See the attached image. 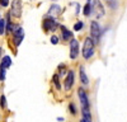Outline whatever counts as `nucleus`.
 Instances as JSON below:
<instances>
[{
	"label": "nucleus",
	"instance_id": "f257e3e1",
	"mask_svg": "<svg viewBox=\"0 0 127 122\" xmlns=\"http://www.w3.org/2000/svg\"><path fill=\"white\" fill-rule=\"evenodd\" d=\"M94 55V42L92 38H85L84 41V47H83V56L84 59H90Z\"/></svg>",
	"mask_w": 127,
	"mask_h": 122
},
{
	"label": "nucleus",
	"instance_id": "f03ea898",
	"mask_svg": "<svg viewBox=\"0 0 127 122\" xmlns=\"http://www.w3.org/2000/svg\"><path fill=\"white\" fill-rule=\"evenodd\" d=\"M10 13H12V15H14L15 18H20V15H22V3H20L19 0H14L13 1Z\"/></svg>",
	"mask_w": 127,
	"mask_h": 122
},
{
	"label": "nucleus",
	"instance_id": "7ed1b4c3",
	"mask_svg": "<svg viewBox=\"0 0 127 122\" xmlns=\"http://www.w3.org/2000/svg\"><path fill=\"white\" fill-rule=\"evenodd\" d=\"M13 36H14V42H15V45L19 46L20 42H22V39L24 38V30H23V28L15 27V30L13 32Z\"/></svg>",
	"mask_w": 127,
	"mask_h": 122
},
{
	"label": "nucleus",
	"instance_id": "20e7f679",
	"mask_svg": "<svg viewBox=\"0 0 127 122\" xmlns=\"http://www.w3.org/2000/svg\"><path fill=\"white\" fill-rule=\"evenodd\" d=\"M90 33H92V36L94 37L93 42H97V41L99 39V36H100L99 24H98L97 22H92V24H90Z\"/></svg>",
	"mask_w": 127,
	"mask_h": 122
},
{
	"label": "nucleus",
	"instance_id": "39448f33",
	"mask_svg": "<svg viewBox=\"0 0 127 122\" xmlns=\"http://www.w3.org/2000/svg\"><path fill=\"white\" fill-rule=\"evenodd\" d=\"M79 54V43L76 39H71L70 42V57L71 59H76Z\"/></svg>",
	"mask_w": 127,
	"mask_h": 122
},
{
	"label": "nucleus",
	"instance_id": "423d86ee",
	"mask_svg": "<svg viewBox=\"0 0 127 122\" xmlns=\"http://www.w3.org/2000/svg\"><path fill=\"white\" fill-rule=\"evenodd\" d=\"M74 80H75V74H74V71H69L67 73V76H66V79H65V89L66 90H70L71 89V87H72V84H74Z\"/></svg>",
	"mask_w": 127,
	"mask_h": 122
},
{
	"label": "nucleus",
	"instance_id": "0eeeda50",
	"mask_svg": "<svg viewBox=\"0 0 127 122\" xmlns=\"http://www.w3.org/2000/svg\"><path fill=\"white\" fill-rule=\"evenodd\" d=\"M57 23H56V20H54L52 18H50V19H46L45 22H43V28L46 29V30H55L56 28H57Z\"/></svg>",
	"mask_w": 127,
	"mask_h": 122
},
{
	"label": "nucleus",
	"instance_id": "6e6552de",
	"mask_svg": "<svg viewBox=\"0 0 127 122\" xmlns=\"http://www.w3.org/2000/svg\"><path fill=\"white\" fill-rule=\"evenodd\" d=\"M78 93H79V99H80V103H81V106H83V107H89L88 97H87V93L84 92V89H83V88H79Z\"/></svg>",
	"mask_w": 127,
	"mask_h": 122
},
{
	"label": "nucleus",
	"instance_id": "1a4fd4ad",
	"mask_svg": "<svg viewBox=\"0 0 127 122\" xmlns=\"http://www.w3.org/2000/svg\"><path fill=\"white\" fill-rule=\"evenodd\" d=\"M93 12L95 13V15H97V18L102 17L103 13H104V10H103V6L100 5V3L98 1V0H93Z\"/></svg>",
	"mask_w": 127,
	"mask_h": 122
},
{
	"label": "nucleus",
	"instance_id": "9d476101",
	"mask_svg": "<svg viewBox=\"0 0 127 122\" xmlns=\"http://www.w3.org/2000/svg\"><path fill=\"white\" fill-rule=\"evenodd\" d=\"M83 120L85 122H92V115H90L89 107H83Z\"/></svg>",
	"mask_w": 127,
	"mask_h": 122
},
{
	"label": "nucleus",
	"instance_id": "9b49d317",
	"mask_svg": "<svg viewBox=\"0 0 127 122\" xmlns=\"http://www.w3.org/2000/svg\"><path fill=\"white\" fill-rule=\"evenodd\" d=\"M60 13H61V8H60L59 5H52V6L50 8V10H48V14H50V15L57 17V15H60Z\"/></svg>",
	"mask_w": 127,
	"mask_h": 122
},
{
	"label": "nucleus",
	"instance_id": "f8f14e48",
	"mask_svg": "<svg viewBox=\"0 0 127 122\" xmlns=\"http://www.w3.org/2000/svg\"><path fill=\"white\" fill-rule=\"evenodd\" d=\"M61 29H62V38H64V41H67V39L72 38V33L70 32V30H67L65 27H62Z\"/></svg>",
	"mask_w": 127,
	"mask_h": 122
},
{
	"label": "nucleus",
	"instance_id": "ddd939ff",
	"mask_svg": "<svg viewBox=\"0 0 127 122\" xmlns=\"http://www.w3.org/2000/svg\"><path fill=\"white\" fill-rule=\"evenodd\" d=\"M80 79H81V83H83L84 85H87V84L89 83L88 76H87V74H85V71H84V67H83V66L80 67Z\"/></svg>",
	"mask_w": 127,
	"mask_h": 122
},
{
	"label": "nucleus",
	"instance_id": "4468645a",
	"mask_svg": "<svg viewBox=\"0 0 127 122\" xmlns=\"http://www.w3.org/2000/svg\"><path fill=\"white\" fill-rule=\"evenodd\" d=\"M10 65H12V60H10V57H9V56L3 57V62H1V65H0V67H3V69H8Z\"/></svg>",
	"mask_w": 127,
	"mask_h": 122
},
{
	"label": "nucleus",
	"instance_id": "2eb2a0df",
	"mask_svg": "<svg viewBox=\"0 0 127 122\" xmlns=\"http://www.w3.org/2000/svg\"><path fill=\"white\" fill-rule=\"evenodd\" d=\"M84 15H89L90 13H92V4L90 3H87V5L84 6Z\"/></svg>",
	"mask_w": 127,
	"mask_h": 122
},
{
	"label": "nucleus",
	"instance_id": "dca6fc26",
	"mask_svg": "<svg viewBox=\"0 0 127 122\" xmlns=\"http://www.w3.org/2000/svg\"><path fill=\"white\" fill-rule=\"evenodd\" d=\"M54 83H55V87H56L57 89H61L60 80H59V74H55V75H54Z\"/></svg>",
	"mask_w": 127,
	"mask_h": 122
},
{
	"label": "nucleus",
	"instance_id": "f3484780",
	"mask_svg": "<svg viewBox=\"0 0 127 122\" xmlns=\"http://www.w3.org/2000/svg\"><path fill=\"white\" fill-rule=\"evenodd\" d=\"M5 32V20L0 19V34H3Z\"/></svg>",
	"mask_w": 127,
	"mask_h": 122
},
{
	"label": "nucleus",
	"instance_id": "a211bd4d",
	"mask_svg": "<svg viewBox=\"0 0 127 122\" xmlns=\"http://www.w3.org/2000/svg\"><path fill=\"white\" fill-rule=\"evenodd\" d=\"M0 107H1V108H5L6 107V100H5V97L4 95L0 97Z\"/></svg>",
	"mask_w": 127,
	"mask_h": 122
},
{
	"label": "nucleus",
	"instance_id": "6ab92c4d",
	"mask_svg": "<svg viewBox=\"0 0 127 122\" xmlns=\"http://www.w3.org/2000/svg\"><path fill=\"white\" fill-rule=\"evenodd\" d=\"M83 26H84V23H83V22H78L75 26H74V29H75V30H80V29L83 28Z\"/></svg>",
	"mask_w": 127,
	"mask_h": 122
},
{
	"label": "nucleus",
	"instance_id": "aec40b11",
	"mask_svg": "<svg viewBox=\"0 0 127 122\" xmlns=\"http://www.w3.org/2000/svg\"><path fill=\"white\" fill-rule=\"evenodd\" d=\"M5 79V69H3V67H0V80H4Z\"/></svg>",
	"mask_w": 127,
	"mask_h": 122
},
{
	"label": "nucleus",
	"instance_id": "412c9836",
	"mask_svg": "<svg viewBox=\"0 0 127 122\" xmlns=\"http://www.w3.org/2000/svg\"><path fill=\"white\" fill-rule=\"evenodd\" d=\"M70 111H71V113H72V115H75V113H76V108H75V106H74L72 103H70Z\"/></svg>",
	"mask_w": 127,
	"mask_h": 122
},
{
	"label": "nucleus",
	"instance_id": "4be33fe9",
	"mask_svg": "<svg viewBox=\"0 0 127 122\" xmlns=\"http://www.w3.org/2000/svg\"><path fill=\"white\" fill-rule=\"evenodd\" d=\"M51 42L54 43V45H56V43L59 42V38H57L56 36H52V37H51Z\"/></svg>",
	"mask_w": 127,
	"mask_h": 122
},
{
	"label": "nucleus",
	"instance_id": "5701e85b",
	"mask_svg": "<svg viewBox=\"0 0 127 122\" xmlns=\"http://www.w3.org/2000/svg\"><path fill=\"white\" fill-rule=\"evenodd\" d=\"M9 4V0H0V5L1 6H8Z\"/></svg>",
	"mask_w": 127,
	"mask_h": 122
},
{
	"label": "nucleus",
	"instance_id": "b1692460",
	"mask_svg": "<svg viewBox=\"0 0 127 122\" xmlns=\"http://www.w3.org/2000/svg\"><path fill=\"white\" fill-rule=\"evenodd\" d=\"M1 52H3V50H1V47H0V57H1Z\"/></svg>",
	"mask_w": 127,
	"mask_h": 122
},
{
	"label": "nucleus",
	"instance_id": "393cba45",
	"mask_svg": "<svg viewBox=\"0 0 127 122\" xmlns=\"http://www.w3.org/2000/svg\"><path fill=\"white\" fill-rule=\"evenodd\" d=\"M81 122H85V121H84V120H83V121H81Z\"/></svg>",
	"mask_w": 127,
	"mask_h": 122
}]
</instances>
